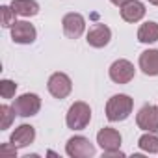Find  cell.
<instances>
[{
  "label": "cell",
  "instance_id": "21",
  "mask_svg": "<svg viewBox=\"0 0 158 158\" xmlns=\"http://www.w3.org/2000/svg\"><path fill=\"white\" fill-rule=\"evenodd\" d=\"M0 154H4V156H17V147L13 145V143H6V145H2V149H0Z\"/></svg>",
  "mask_w": 158,
  "mask_h": 158
},
{
  "label": "cell",
  "instance_id": "2",
  "mask_svg": "<svg viewBox=\"0 0 158 158\" xmlns=\"http://www.w3.org/2000/svg\"><path fill=\"white\" fill-rule=\"evenodd\" d=\"M91 121V108L84 101H76L71 104L65 115V123L71 130H84Z\"/></svg>",
  "mask_w": 158,
  "mask_h": 158
},
{
  "label": "cell",
  "instance_id": "1",
  "mask_svg": "<svg viewBox=\"0 0 158 158\" xmlns=\"http://www.w3.org/2000/svg\"><path fill=\"white\" fill-rule=\"evenodd\" d=\"M132 108H134V101L125 95V93H119V95H114L108 99L106 102V117L108 121L112 123H117V121H125L130 114H132Z\"/></svg>",
  "mask_w": 158,
  "mask_h": 158
},
{
  "label": "cell",
  "instance_id": "22",
  "mask_svg": "<svg viewBox=\"0 0 158 158\" xmlns=\"http://www.w3.org/2000/svg\"><path fill=\"white\" fill-rule=\"evenodd\" d=\"M110 2H112L114 6H119V8H121L123 4H127V2H128V0H110Z\"/></svg>",
  "mask_w": 158,
  "mask_h": 158
},
{
  "label": "cell",
  "instance_id": "11",
  "mask_svg": "<svg viewBox=\"0 0 158 158\" xmlns=\"http://www.w3.org/2000/svg\"><path fill=\"white\" fill-rule=\"evenodd\" d=\"M97 143L101 145V149L104 152H114V151H119L121 147V134L115 130V128H110V127H104L97 132Z\"/></svg>",
  "mask_w": 158,
  "mask_h": 158
},
{
  "label": "cell",
  "instance_id": "19",
  "mask_svg": "<svg viewBox=\"0 0 158 158\" xmlns=\"http://www.w3.org/2000/svg\"><path fill=\"white\" fill-rule=\"evenodd\" d=\"M15 91H17V84L13 80L4 78V80L0 82V95H2V99H13Z\"/></svg>",
  "mask_w": 158,
  "mask_h": 158
},
{
  "label": "cell",
  "instance_id": "5",
  "mask_svg": "<svg viewBox=\"0 0 158 158\" xmlns=\"http://www.w3.org/2000/svg\"><path fill=\"white\" fill-rule=\"evenodd\" d=\"M47 89L54 99H65L73 91V82L65 73H54L47 82Z\"/></svg>",
  "mask_w": 158,
  "mask_h": 158
},
{
  "label": "cell",
  "instance_id": "9",
  "mask_svg": "<svg viewBox=\"0 0 158 158\" xmlns=\"http://www.w3.org/2000/svg\"><path fill=\"white\" fill-rule=\"evenodd\" d=\"M10 30H11L13 43H19V45H30L37 37V32H35L34 24H30L28 21H17Z\"/></svg>",
  "mask_w": 158,
  "mask_h": 158
},
{
  "label": "cell",
  "instance_id": "14",
  "mask_svg": "<svg viewBox=\"0 0 158 158\" xmlns=\"http://www.w3.org/2000/svg\"><path fill=\"white\" fill-rule=\"evenodd\" d=\"M139 69L147 76H158V50L149 48L139 54Z\"/></svg>",
  "mask_w": 158,
  "mask_h": 158
},
{
  "label": "cell",
  "instance_id": "17",
  "mask_svg": "<svg viewBox=\"0 0 158 158\" xmlns=\"http://www.w3.org/2000/svg\"><path fill=\"white\" fill-rule=\"evenodd\" d=\"M138 145L141 151L151 152V154H158V130L156 132H145L139 139Z\"/></svg>",
  "mask_w": 158,
  "mask_h": 158
},
{
  "label": "cell",
  "instance_id": "18",
  "mask_svg": "<svg viewBox=\"0 0 158 158\" xmlns=\"http://www.w3.org/2000/svg\"><path fill=\"white\" fill-rule=\"evenodd\" d=\"M15 110L13 106H8V104H2L0 106V117H2V121H0V130H6L11 127L13 119H15Z\"/></svg>",
  "mask_w": 158,
  "mask_h": 158
},
{
  "label": "cell",
  "instance_id": "13",
  "mask_svg": "<svg viewBox=\"0 0 158 158\" xmlns=\"http://www.w3.org/2000/svg\"><path fill=\"white\" fill-rule=\"evenodd\" d=\"M145 4L139 0H128L127 4L121 6V19L125 23H138L145 17Z\"/></svg>",
  "mask_w": 158,
  "mask_h": 158
},
{
  "label": "cell",
  "instance_id": "15",
  "mask_svg": "<svg viewBox=\"0 0 158 158\" xmlns=\"http://www.w3.org/2000/svg\"><path fill=\"white\" fill-rule=\"evenodd\" d=\"M10 6L21 17H34L39 13V4L35 0H11Z\"/></svg>",
  "mask_w": 158,
  "mask_h": 158
},
{
  "label": "cell",
  "instance_id": "3",
  "mask_svg": "<svg viewBox=\"0 0 158 158\" xmlns=\"http://www.w3.org/2000/svg\"><path fill=\"white\" fill-rule=\"evenodd\" d=\"M65 152L71 158H91L95 156V145L86 138V136H73L67 145H65Z\"/></svg>",
  "mask_w": 158,
  "mask_h": 158
},
{
  "label": "cell",
  "instance_id": "12",
  "mask_svg": "<svg viewBox=\"0 0 158 158\" xmlns=\"http://www.w3.org/2000/svg\"><path fill=\"white\" fill-rule=\"evenodd\" d=\"M34 139H35V128L32 125H19L10 136V143H13L17 149L28 147L30 143H34Z\"/></svg>",
  "mask_w": 158,
  "mask_h": 158
},
{
  "label": "cell",
  "instance_id": "16",
  "mask_svg": "<svg viewBox=\"0 0 158 158\" xmlns=\"http://www.w3.org/2000/svg\"><path fill=\"white\" fill-rule=\"evenodd\" d=\"M138 41H139V43H145V45L156 43V41H158V24L152 23V21L143 23V24L138 28Z\"/></svg>",
  "mask_w": 158,
  "mask_h": 158
},
{
  "label": "cell",
  "instance_id": "20",
  "mask_svg": "<svg viewBox=\"0 0 158 158\" xmlns=\"http://www.w3.org/2000/svg\"><path fill=\"white\" fill-rule=\"evenodd\" d=\"M0 13H2V26L4 28H11L17 21H15V11H13V8L11 6H2L0 8Z\"/></svg>",
  "mask_w": 158,
  "mask_h": 158
},
{
  "label": "cell",
  "instance_id": "23",
  "mask_svg": "<svg viewBox=\"0 0 158 158\" xmlns=\"http://www.w3.org/2000/svg\"><path fill=\"white\" fill-rule=\"evenodd\" d=\"M149 4H152V6H158V0H149Z\"/></svg>",
  "mask_w": 158,
  "mask_h": 158
},
{
  "label": "cell",
  "instance_id": "6",
  "mask_svg": "<svg viewBox=\"0 0 158 158\" xmlns=\"http://www.w3.org/2000/svg\"><path fill=\"white\" fill-rule=\"evenodd\" d=\"M108 74H110V80L115 84H128L136 74V69L128 60H115L110 65Z\"/></svg>",
  "mask_w": 158,
  "mask_h": 158
},
{
  "label": "cell",
  "instance_id": "7",
  "mask_svg": "<svg viewBox=\"0 0 158 158\" xmlns=\"http://www.w3.org/2000/svg\"><path fill=\"white\" fill-rule=\"evenodd\" d=\"M136 125L138 128L145 132H156L158 130V106L143 104L139 112L136 114Z\"/></svg>",
  "mask_w": 158,
  "mask_h": 158
},
{
  "label": "cell",
  "instance_id": "10",
  "mask_svg": "<svg viewBox=\"0 0 158 158\" xmlns=\"http://www.w3.org/2000/svg\"><path fill=\"white\" fill-rule=\"evenodd\" d=\"M110 39H112V30H110L106 24H102V23L93 24V26L89 28L88 35H86L88 45L93 47V48H102V47H106V45L110 43Z\"/></svg>",
  "mask_w": 158,
  "mask_h": 158
},
{
  "label": "cell",
  "instance_id": "8",
  "mask_svg": "<svg viewBox=\"0 0 158 158\" xmlns=\"http://www.w3.org/2000/svg\"><path fill=\"white\" fill-rule=\"evenodd\" d=\"M61 26H63V34L69 37V39H78L84 30H86V19L80 15V13H67L63 19H61Z\"/></svg>",
  "mask_w": 158,
  "mask_h": 158
},
{
  "label": "cell",
  "instance_id": "4",
  "mask_svg": "<svg viewBox=\"0 0 158 158\" xmlns=\"http://www.w3.org/2000/svg\"><path fill=\"white\" fill-rule=\"evenodd\" d=\"M13 110L19 117H32L41 110V99L35 93H23L15 99Z\"/></svg>",
  "mask_w": 158,
  "mask_h": 158
}]
</instances>
